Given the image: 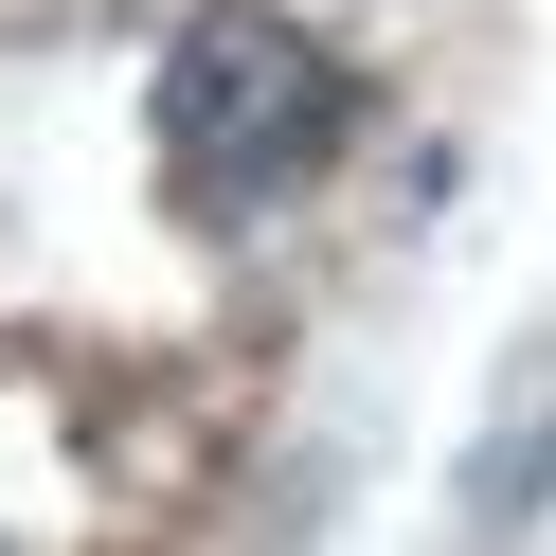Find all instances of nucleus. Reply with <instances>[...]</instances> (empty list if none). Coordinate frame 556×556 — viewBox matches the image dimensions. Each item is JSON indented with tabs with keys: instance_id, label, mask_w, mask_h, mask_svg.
<instances>
[{
	"instance_id": "obj_1",
	"label": "nucleus",
	"mask_w": 556,
	"mask_h": 556,
	"mask_svg": "<svg viewBox=\"0 0 556 556\" xmlns=\"http://www.w3.org/2000/svg\"><path fill=\"white\" fill-rule=\"evenodd\" d=\"M324 144H341V54L305 37V18L216 0V18L162 54V162H180V198H269Z\"/></svg>"
}]
</instances>
